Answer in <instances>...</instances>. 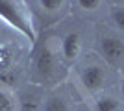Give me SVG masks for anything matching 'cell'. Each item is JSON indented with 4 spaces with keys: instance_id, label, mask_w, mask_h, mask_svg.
Listing matches in <instances>:
<instances>
[{
    "instance_id": "2",
    "label": "cell",
    "mask_w": 124,
    "mask_h": 111,
    "mask_svg": "<svg viewBox=\"0 0 124 111\" xmlns=\"http://www.w3.org/2000/svg\"><path fill=\"white\" fill-rule=\"evenodd\" d=\"M82 83L87 87V89L94 91L100 89L104 83V70L100 69L98 65H91V67H85L82 70Z\"/></svg>"
},
{
    "instance_id": "5",
    "label": "cell",
    "mask_w": 124,
    "mask_h": 111,
    "mask_svg": "<svg viewBox=\"0 0 124 111\" xmlns=\"http://www.w3.org/2000/svg\"><path fill=\"white\" fill-rule=\"evenodd\" d=\"M80 46H82L80 33H69V35L63 39V54H65V58L72 61L78 54H80Z\"/></svg>"
},
{
    "instance_id": "1",
    "label": "cell",
    "mask_w": 124,
    "mask_h": 111,
    "mask_svg": "<svg viewBox=\"0 0 124 111\" xmlns=\"http://www.w3.org/2000/svg\"><path fill=\"white\" fill-rule=\"evenodd\" d=\"M0 19L6 21L11 28H17L30 41H35V32H33L31 24L28 22L26 15L21 11V4H15V2H0Z\"/></svg>"
},
{
    "instance_id": "7",
    "label": "cell",
    "mask_w": 124,
    "mask_h": 111,
    "mask_svg": "<svg viewBox=\"0 0 124 111\" xmlns=\"http://www.w3.org/2000/svg\"><path fill=\"white\" fill-rule=\"evenodd\" d=\"M45 111H67V104L61 98H50L45 104Z\"/></svg>"
},
{
    "instance_id": "8",
    "label": "cell",
    "mask_w": 124,
    "mask_h": 111,
    "mask_svg": "<svg viewBox=\"0 0 124 111\" xmlns=\"http://www.w3.org/2000/svg\"><path fill=\"white\" fill-rule=\"evenodd\" d=\"M37 107H39L37 100L33 98V96H30V98H24V100H22L21 111H37Z\"/></svg>"
},
{
    "instance_id": "6",
    "label": "cell",
    "mask_w": 124,
    "mask_h": 111,
    "mask_svg": "<svg viewBox=\"0 0 124 111\" xmlns=\"http://www.w3.org/2000/svg\"><path fill=\"white\" fill-rule=\"evenodd\" d=\"M96 111H119V102L111 96H102L96 100Z\"/></svg>"
},
{
    "instance_id": "10",
    "label": "cell",
    "mask_w": 124,
    "mask_h": 111,
    "mask_svg": "<svg viewBox=\"0 0 124 111\" xmlns=\"http://www.w3.org/2000/svg\"><path fill=\"white\" fill-rule=\"evenodd\" d=\"M113 19L117 22V26L120 30H124V7H119V9H113Z\"/></svg>"
},
{
    "instance_id": "13",
    "label": "cell",
    "mask_w": 124,
    "mask_h": 111,
    "mask_svg": "<svg viewBox=\"0 0 124 111\" xmlns=\"http://www.w3.org/2000/svg\"><path fill=\"white\" fill-rule=\"evenodd\" d=\"M0 111H11L9 102L6 100V96H2V95H0Z\"/></svg>"
},
{
    "instance_id": "4",
    "label": "cell",
    "mask_w": 124,
    "mask_h": 111,
    "mask_svg": "<svg viewBox=\"0 0 124 111\" xmlns=\"http://www.w3.org/2000/svg\"><path fill=\"white\" fill-rule=\"evenodd\" d=\"M35 69L43 76H48L52 72V69H54V56H52V52L48 48H43L39 52V56L35 59Z\"/></svg>"
},
{
    "instance_id": "9",
    "label": "cell",
    "mask_w": 124,
    "mask_h": 111,
    "mask_svg": "<svg viewBox=\"0 0 124 111\" xmlns=\"http://www.w3.org/2000/svg\"><path fill=\"white\" fill-rule=\"evenodd\" d=\"M41 6L45 7V9H48V11H56V9H59V7L63 6V2L61 0H43Z\"/></svg>"
},
{
    "instance_id": "12",
    "label": "cell",
    "mask_w": 124,
    "mask_h": 111,
    "mask_svg": "<svg viewBox=\"0 0 124 111\" xmlns=\"http://www.w3.org/2000/svg\"><path fill=\"white\" fill-rule=\"evenodd\" d=\"M8 61H9V50H8V48H0V69H2V67H6V65H8Z\"/></svg>"
},
{
    "instance_id": "11",
    "label": "cell",
    "mask_w": 124,
    "mask_h": 111,
    "mask_svg": "<svg viewBox=\"0 0 124 111\" xmlns=\"http://www.w3.org/2000/svg\"><path fill=\"white\" fill-rule=\"evenodd\" d=\"M78 4L82 6L83 9H96V7L100 6V2L98 0H80Z\"/></svg>"
},
{
    "instance_id": "3",
    "label": "cell",
    "mask_w": 124,
    "mask_h": 111,
    "mask_svg": "<svg viewBox=\"0 0 124 111\" xmlns=\"http://www.w3.org/2000/svg\"><path fill=\"white\" fill-rule=\"evenodd\" d=\"M102 52L108 59H120L124 56V44L122 41L115 37H104L102 39Z\"/></svg>"
}]
</instances>
